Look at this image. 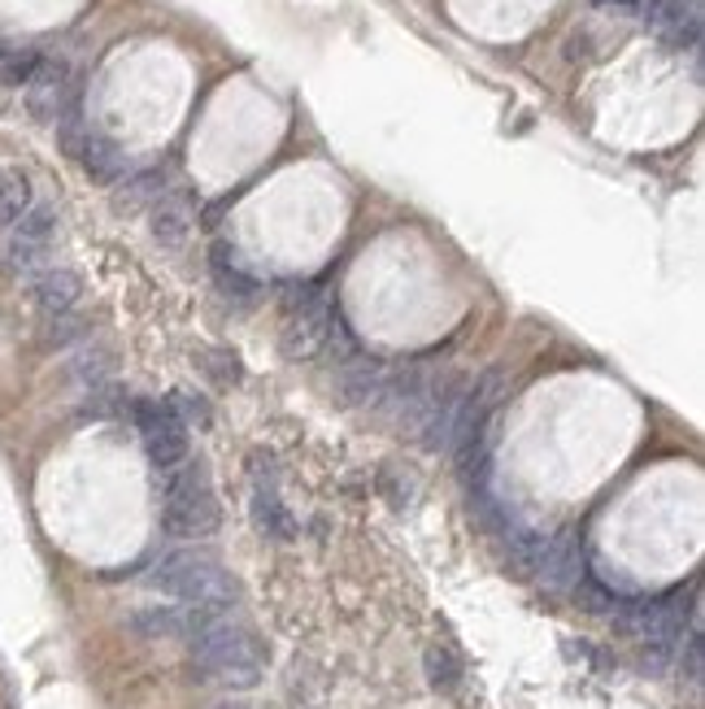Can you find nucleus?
Returning a JSON list of instances; mask_svg holds the SVG:
<instances>
[{"label":"nucleus","instance_id":"nucleus-19","mask_svg":"<svg viewBox=\"0 0 705 709\" xmlns=\"http://www.w3.org/2000/svg\"><path fill=\"white\" fill-rule=\"evenodd\" d=\"M83 340H87V322H83L78 314L49 318V331H44V345H49V349H74V345H83Z\"/></svg>","mask_w":705,"mask_h":709},{"label":"nucleus","instance_id":"nucleus-4","mask_svg":"<svg viewBox=\"0 0 705 709\" xmlns=\"http://www.w3.org/2000/svg\"><path fill=\"white\" fill-rule=\"evenodd\" d=\"M127 410H131V419L140 426V444L144 453H148V462H152L161 475L175 470L179 462H188V453H192L188 426L175 419V410H170L166 401H131Z\"/></svg>","mask_w":705,"mask_h":709},{"label":"nucleus","instance_id":"nucleus-1","mask_svg":"<svg viewBox=\"0 0 705 709\" xmlns=\"http://www.w3.org/2000/svg\"><path fill=\"white\" fill-rule=\"evenodd\" d=\"M183 644L192 653V666L206 679H218L227 688H253L262 679V644L240 623H231L227 610L210 614Z\"/></svg>","mask_w":705,"mask_h":709},{"label":"nucleus","instance_id":"nucleus-8","mask_svg":"<svg viewBox=\"0 0 705 709\" xmlns=\"http://www.w3.org/2000/svg\"><path fill=\"white\" fill-rule=\"evenodd\" d=\"M27 105H31V114L40 123H62L66 118V105H71V71H66V62L44 57L35 66L31 83H27Z\"/></svg>","mask_w":705,"mask_h":709},{"label":"nucleus","instance_id":"nucleus-13","mask_svg":"<svg viewBox=\"0 0 705 709\" xmlns=\"http://www.w3.org/2000/svg\"><path fill=\"white\" fill-rule=\"evenodd\" d=\"M188 231H192V213H188L183 201L161 197V201L152 205V240H157V244L183 248V244H188Z\"/></svg>","mask_w":705,"mask_h":709},{"label":"nucleus","instance_id":"nucleus-3","mask_svg":"<svg viewBox=\"0 0 705 709\" xmlns=\"http://www.w3.org/2000/svg\"><path fill=\"white\" fill-rule=\"evenodd\" d=\"M148 583L157 592H170L179 605H206V610H231L235 579L206 553H166L148 570Z\"/></svg>","mask_w":705,"mask_h":709},{"label":"nucleus","instance_id":"nucleus-22","mask_svg":"<svg viewBox=\"0 0 705 709\" xmlns=\"http://www.w3.org/2000/svg\"><path fill=\"white\" fill-rule=\"evenodd\" d=\"M606 9H619V13H649L657 0H601Z\"/></svg>","mask_w":705,"mask_h":709},{"label":"nucleus","instance_id":"nucleus-20","mask_svg":"<svg viewBox=\"0 0 705 709\" xmlns=\"http://www.w3.org/2000/svg\"><path fill=\"white\" fill-rule=\"evenodd\" d=\"M197 366L210 374L218 388H235V383L244 379V361H240L235 353H213V349H210V353L197 357Z\"/></svg>","mask_w":705,"mask_h":709},{"label":"nucleus","instance_id":"nucleus-5","mask_svg":"<svg viewBox=\"0 0 705 709\" xmlns=\"http://www.w3.org/2000/svg\"><path fill=\"white\" fill-rule=\"evenodd\" d=\"M53 231H57V213L49 205H31L9 231V248H4L9 266L27 271V275H40L44 257H49V244H53Z\"/></svg>","mask_w":705,"mask_h":709},{"label":"nucleus","instance_id":"nucleus-12","mask_svg":"<svg viewBox=\"0 0 705 709\" xmlns=\"http://www.w3.org/2000/svg\"><path fill=\"white\" fill-rule=\"evenodd\" d=\"M210 275L213 284H218V292L231 296V300H240V305H253V300L262 296V284L235 266V253H231L227 244H213L210 248Z\"/></svg>","mask_w":705,"mask_h":709},{"label":"nucleus","instance_id":"nucleus-21","mask_svg":"<svg viewBox=\"0 0 705 709\" xmlns=\"http://www.w3.org/2000/svg\"><path fill=\"white\" fill-rule=\"evenodd\" d=\"M166 405L175 410V419H179L183 426H188V423L210 426V401H206V396H197V392H175Z\"/></svg>","mask_w":705,"mask_h":709},{"label":"nucleus","instance_id":"nucleus-17","mask_svg":"<svg viewBox=\"0 0 705 709\" xmlns=\"http://www.w3.org/2000/svg\"><path fill=\"white\" fill-rule=\"evenodd\" d=\"M114 414H127V392H123L118 383H105V388L83 392L78 419H114Z\"/></svg>","mask_w":705,"mask_h":709},{"label":"nucleus","instance_id":"nucleus-16","mask_svg":"<svg viewBox=\"0 0 705 709\" xmlns=\"http://www.w3.org/2000/svg\"><path fill=\"white\" fill-rule=\"evenodd\" d=\"M166 197V183L157 170H144V174H131L123 179L118 188V210H144V205H157Z\"/></svg>","mask_w":705,"mask_h":709},{"label":"nucleus","instance_id":"nucleus-14","mask_svg":"<svg viewBox=\"0 0 705 709\" xmlns=\"http://www.w3.org/2000/svg\"><path fill=\"white\" fill-rule=\"evenodd\" d=\"M31 210V179L22 170H0V226H13Z\"/></svg>","mask_w":705,"mask_h":709},{"label":"nucleus","instance_id":"nucleus-10","mask_svg":"<svg viewBox=\"0 0 705 709\" xmlns=\"http://www.w3.org/2000/svg\"><path fill=\"white\" fill-rule=\"evenodd\" d=\"M253 522H257V531L271 536V540H292V536H296V522H292V514L283 509L280 488H275V479H266V475L253 479Z\"/></svg>","mask_w":705,"mask_h":709},{"label":"nucleus","instance_id":"nucleus-23","mask_svg":"<svg viewBox=\"0 0 705 709\" xmlns=\"http://www.w3.org/2000/svg\"><path fill=\"white\" fill-rule=\"evenodd\" d=\"M597 4H601V0H597Z\"/></svg>","mask_w":705,"mask_h":709},{"label":"nucleus","instance_id":"nucleus-9","mask_svg":"<svg viewBox=\"0 0 705 709\" xmlns=\"http://www.w3.org/2000/svg\"><path fill=\"white\" fill-rule=\"evenodd\" d=\"M31 296H35V305H40L49 318H57V314H74V309H78L83 284H78V275L66 271V266H49V271H40V275L31 279Z\"/></svg>","mask_w":705,"mask_h":709},{"label":"nucleus","instance_id":"nucleus-18","mask_svg":"<svg viewBox=\"0 0 705 709\" xmlns=\"http://www.w3.org/2000/svg\"><path fill=\"white\" fill-rule=\"evenodd\" d=\"M40 62H44V57H40L35 49H9V53H0V83H4V87H27Z\"/></svg>","mask_w":705,"mask_h":709},{"label":"nucleus","instance_id":"nucleus-7","mask_svg":"<svg viewBox=\"0 0 705 709\" xmlns=\"http://www.w3.org/2000/svg\"><path fill=\"white\" fill-rule=\"evenodd\" d=\"M532 574L554 592L579 588V579H583V540H579V531H558L554 540H545L540 562H536Z\"/></svg>","mask_w":705,"mask_h":709},{"label":"nucleus","instance_id":"nucleus-11","mask_svg":"<svg viewBox=\"0 0 705 709\" xmlns=\"http://www.w3.org/2000/svg\"><path fill=\"white\" fill-rule=\"evenodd\" d=\"M114 370H118V357H114L109 345H101V340H83V345H74L71 379L83 388V392L114 383Z\"/></svg>","mask_w":705,"mask_h":709},{"label":"nucleus","instance_id":"nucleus-15","mask_svg":"<svg viewBox=\"0 0 705 709\" xmlns=\"http://www.w3.org/2000/svg\"><path fill=\"white\" fill-rule=\"evenodd\" d=\"M423 670H427V684H431L435 692H453V688L462 684V662H457V653H453L449 644H431V648H427Z\"/></svg>","mask_w":705,"mask_h":709},{"label":"nucleus","instance_id":"nucleus-2","mask_svg":"<svg viewBox=\"0 0 705 709\" xmlns=\"http://www.w3.org/2000/svg\"><path fill=\"white\" fill-rule=\"evenodd\" d=\"M222 509L210 488L206 466H197L192 457L179 462L175 470L161 475V527L179 540H206L218 531Z\"/></svg>","mask_w":705,"mask_h":709},{"label":"nucleus","instance_id":"nucleus-6","mask_svg":"<svg viewBox=\"0 0 705 709\" xmlns=\"http://www.w3.org/2000/svg\"><path fill=\"white\" fill-rule=\"evenodd\" d=\"M649 27L662 44L671 49H697L702 44V18L705 0H657L649 13Z\"/></svg>","mask_w":705,"mask_h":709}]
</instances>
